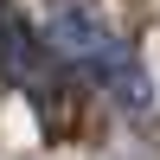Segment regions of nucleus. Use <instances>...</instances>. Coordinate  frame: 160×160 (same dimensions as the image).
<instances>
[{
	"mask_svg": "<svg viewBox=\"0 0 160 160\" xmlns=\"http://www.w3.org/2000/svg\"><path fill=\"white\" fill-rule=\"evenodd\" d=\"M38 38H45L64 64H83L90 77H102L128 109H148V102H154V83L141 77L135 51L109 32V19H102V13L77 7V0H58V7H45V19H38Z\"/></svg>",
	"mask_w": 160,
	"mask_h": 160,
	"instance_id": "obj_1",
	"label": "nucleus"
}]
</instances>
